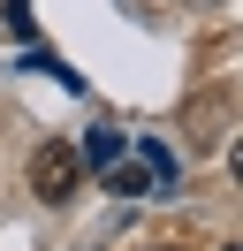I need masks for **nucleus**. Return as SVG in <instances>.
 Returning <instances> with one entry per match:
<instances>
[{"mask_svg": "<svg viewBox=\"0 0 243 251\" xmlns=\"http://www.w3.org/2000/svg\"><path fill=\"white\" fill-rule=\"evenodd\" d=\"M106 190H114V198H145V190H175V152H167V145H137V152H129V145H114V160H106Z\"/></svg>", "mask_w": 243, "mask_h": 251, "instance_id": "nucleus-1", "label": "nucleus"}, {"mask_svg": "<svg viewBox=\"0 0 243 251\" xmlns=\"http://www.w3.org/2000/svg\"><path fill=\"white\" fill-rule=\"evenodd\" d=\"M76 190H84V152H76L69 137H46L38 152H30V198L38 205H69Z\"/></svg>", "mask_w": 243, "mask_h": 251, "instance_id": "nucleus-2", "label": "nucleus"}, {"mask_svg": "<svg viewBox=\"0 0 243 251\" xmlns=\"http://www.w3.org/2000/svg\"><path fill=\"white\" fill-rule=\"evenodd\" d=\"M145 251H175V244H145Z\"/></svg>", "mask_w": 243, "mask_h": 251, "instance_id": "nucleus-3", "label": "nucleus"}, {"mask_svg": "<svg viewBox=\"0 0 243 251\" xmlns=\"http://www.w3.org/2000/svg\"><path fill=\"white\" fill-rule=\"evenodd\" d=\"M228 251H236V244H228Z\"/></svg>", "mask_w": 243, "mask_h": 251, "instance_id": "nucleus-4", "label": "nucleus"}]
</instances>
